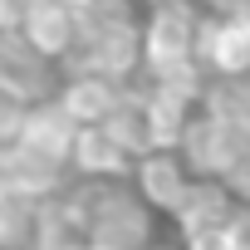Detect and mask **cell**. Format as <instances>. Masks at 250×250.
<instances>
[{"label":"cell","mask_w":250,"mask_h":250,"mask_svg":"<svg viewBox=\"0 0 250 250\" xmlns=\"http://www.w3.org/2000/svg\"><path fill=\"white\" fill-rule=\"evenodd\" d=\"M182 147H187L191 167L235 177V172H240V157L250 152V133H245V128H235L230 118L211 113V118H196V123H187V138H182Z\"/></svg>","instance_id":"cell-1"},{"label":"cell","mask_w":250,"mask_h":250,"mask_svg":"<svg viewBox=\"0 0 250 250\" xmlns=\"http://www.w3.org/2000/svg\"><path fill=\"white\" fill-rule=\"evenodd\" d=\"M88 240L103 245V250H143L147 240V211L123 196V191H103V196H88Z\"/></svg>","instance_id":"cell-2"},{"label":"cell","mask_w":250,"mask_h":250,"mask_svg":"<svg viewBox=\"0 0 250 250\" xmlns=\"http://www.w3.org/2000/svg\"><path fill=\"white\" fill-rule=\"evenodd\" d=\"M20 40L40 59H54V54H64L79 40V15L64 5V0H30L20 10Z\"/></svg>","instance_id":"cell-3"},{"label":"cell","mask_w":250,"mask_h":250,"mask_svg":"<svg viewBox=\"0 0 250 250\" xmlns=\"http://www.w3.org/2000/svg\"><path fill=\"white\" fill-rule=\"evenodd\" d=\"M74 133H79V123L54 103V108H35V113H25V128H20L15 143H20L30 157H40V162H49V167H64L69 152H74Z\"/></svg>","instance_id":"cell-4"},{"label":"cell","mask_w":250,"mask_h":250,"mask_svg":"<svg viewBox=\"0 0 250 250\" xmlns=\"http://www.w3.org/2000/svg\"><path fill=\"white\" fill-rule=\"evenodd\" d=\"M191 49H196V30H191L187 10H177V5H162V10L152 15V25H147V40H143V54H147V64H152L157 74H167V69H182V64H191Z\"/></svg>","instance_id":"cell-5"},{"label":"cell","mask_w":250,"mask_h":250,"mask_svg":"<svg viewBox=\"0 0 250 250\" xmlns=\"http://www.w3.org/2000/svg\"><path fill=\"white\" fill-rule=\"evenodd\" d=\"M201 59L211 64V69H221V74H245L250 69V10L245 5H235L226 20H216V25H206L201 30Z\"/></svg>","instance_id":"cell-6"},{"label":"cell","mask_w":250,"mask_h":250,"mask_svg":"<svg viewBox=\"0 0 250 250\" xmlns=\"http://www.w3.org/2000/svg\"><path fill=\"white\" fill-rule=\"evenodd\" d=\"M69 157H74V167H79L83 177H123L133 152L108 133V123H88V128L74 133V152H69Z\"/></svg>","instance_id":"cell-7"},{"label":"cell","mask_w":250,"mask_h":250,"mask_svg":"<svg viewBox=\"0 0 250 250\" xmlns=\"http://www.w3.org/2000/svg\"><path fill=\"white\" fill-rule=\"evenodd\" d=\"M123 98L113 93V83L108 79H74L69 88H64V98H59V108L79 123V128H88V123H108L113 118V108H118Z\"/></svg>","instance_id":"cell-8"},{"label":"cell","mask_w":250,"mask_h":250,"mask_svg":"<svg viewBox=\"0 0 250 250\" xmlns=\"http://www.w3.org/2000/svg\"><path fill=\"white\" fill-rule=\"evenodd\" d=\"M138 182H143V196H147L152 206H162V211H177L182 196H187V187H191V182L182 177V162L167 157V152H147L143 167H138Z\"/></svg>","instance_id":"cell-9"},{"label":"cell","mask_w":250,"mask_h":250,"mask_svg":"<svg viewBox=\"0 0 250 250\" xmlns=\"http://www.w3.org/2000/svg\"><path fill=\"white\" fill-rule=\"evenodd\" d=\"M143 113H147V133H152V147H172V143H182L187 138V93H177V88H167V83H157L152 88V98L143 103Z\"/></svg>","instance_id":"cell-10"},{"label":"cell","mask_w":250,"mask_h":250,"mask_svg":"<svg viewBox=\"0 0 250 250\" xmlns=\"http://www.w3.org/2000/svg\"><path fill=\"white\" fill-rule=\"evenodd\" d=\"M177 221H182L187 235L211 230V226H226V221H230V201H226V191H221L216 182L187 187V196H182V206H177Z\"/></svg>","instance_id":"cell-11"},{"label":"cell","mask_w":250,"mask_h":250,"mask_svg":"<svg viewBox=\"0 0 250 250\" xmlns=\"http://www.w3.org/2000/svg\"><path fill=\"white\" fill-rule=\"evenodd\" d=\"M0 88H10L25 103L40 93V54L25 40H0Z\"/></svg>","instance_id":"cell-12"},{"label":"cell","mask_w":250,"mask_h":250,"mask_svg":"<svg viewBox=\"0 0 250 250\" xmlns=\"http://www.w3.org/2000/svg\"><path fill=\"white\" fill-rule=\"evenodd\" d=\"M108 133L128 147V152H152V133H147V113L143 103H118L108 118Z\"/></svg>","instance_id":"cell-13"},{"label":"cell","mask_w":250,"mask_h":250,"mask_svg":"<svg viewBox=\"0 0 250 250\" xmlns=\"http://www.w3.org/2000/svg\"><path fill=\"white\" fill-rule=\"evenodd\" d=\"M30 216H35V196L0 177V240H15L30 226Z\"/></svg>","instance_id":"cell-14"},{"label":"cell","mask_w":250,"mask_h":250,"mask_svg":"<svg viewBox=\"0 0 250 250\" xmlns=\"http://www.w3.org/2000/svg\"><path fill=\"white\" fill-rule=\"evenodd\" d=\"M25 98H15L10 88H0V143H15L20 128H25Z\"/></svg>","instance_id":"cell-15"},{"label":"cell","mask_w":250,"mask_h":250,"mask_svg":"<svg viewBox=\"0 0 250 250\" xmlns=\"http://www.w3.org/2000/svg\"><path fill=\"white\" fill-rule=\"evenodd\" d=\"M187 245H191V250H235V245H230V230H226V226L196 230V235H187Z\"/></svg>","instance_id":"cell-16"},{"label":"cell","mask_w":250,"mask_h":250,"mask_svg":"<svg viewBox=\"0 0 250 250\" xmlns=\"http://www.w3.org/2000/svg\"><path fill=\"white\" fill-rule=\"evenodd\" d=\"M226 230H230V245L235 250H250V211H230Z\"/></svg>","instance_id":"cell-17"},{"label":"cell","mask_w":250,"mask_h":250,"mask_svg":"<svg viewBox=\"0 0 250 250\" xmlns=\"http://www.w3.org/2000/svg\"><path fill=\"white\" fill-rule=\"evenodd\" d=\"M15 15H20V10H15V0H0V30H10Z\"/></svg>","instance_id":"cell-18"},{"label":"cell","mask_w":250,"mask_h":250,"mask_svg":"<svg viewBox=\"0 0 250 250\" xmlns=\"http://www.w3.org/2000/svg\"><path fill=\"white\" fill-rule=\"evenodd\" d=\"M74 250H103V245H93V240H79V245H74Z\"/></svg>","instance_id":"cell-19"},{"label":"cell","mask_w":250,"mask_h":250,"mask_svg":"<svg viewBox=\"0 0 250 250\" xmlns=\"http://www.w3.org/2000/svg\"><path fill=\"white\" fill-rule=\"evenodd\" d=\"M245 191H250V177H245Z\"/></svg>","instance_id":"cell-20"}]
</instances>
